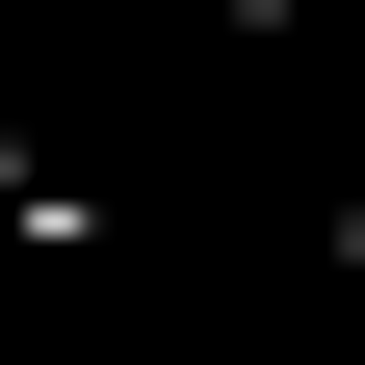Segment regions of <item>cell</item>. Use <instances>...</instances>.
<instances>
[{"instance_id":"6da1fadb","label":"cell","mask_w":365,"mask_h":365,"mask_svg":"<svg viewBox=\"0 0 365 365\" xmlns=\"http://www.w3.org/2000/svg\"><path fill=\"white\" fill-rule=\"evenodd\" d=\"M209 26H313V0H209Z\"/></svg>"}]
</instances>
